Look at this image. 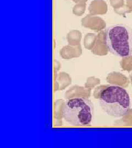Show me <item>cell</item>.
Returning <instances> with one entry per match:
<instances>
[{
  "label": "cell",
  "instance_id": "6da1fadb",
  "mask_svg": "<svg viewBox=\"0 0 132 148\" xmlns=\"http://www.w3.org/2000/svg\"><path fill=\"white\" fill-rule=\"evenodd\" d=\"M95 98L105 113L115 117L126 115L131 109V99L124 88L117 85L102 86L96 89Z\"/></svg>",
  "mask_w": 132,
  "mask_h": 148
},
{
  "label": "cell",
  "instance_id": "7a4b0ae2",
  "mask_svg": "<svg viewBox=\"0 0 132 148\" xmlns=\"http://www.w3.org/2000/svg\"><path fill=\"white\" fill-rule=\"evenodd\" d=\"M104 42L111 53L120 58L132 55V29L124 24H115L108 27Z\"/></svg>",
  "mask_w": 132,
  "mask_h": 148
},
{
  "label": "cell",
  "instance_id": "3957f363",
  "mask_svg": "<svg viewBox=\"0 0 132 148\" xmlns=\"http://www.w3.org/2000/svg\"><path fill=\"white\" fill-rule=\"evenodd\" d=\"M93 114V104L90 100L84 97L68 99L62 110L63 119L73 126L91 125Z\"/></svg>",
  "mask_w": 132,
  "mask_h": 148
}]
</instances>
